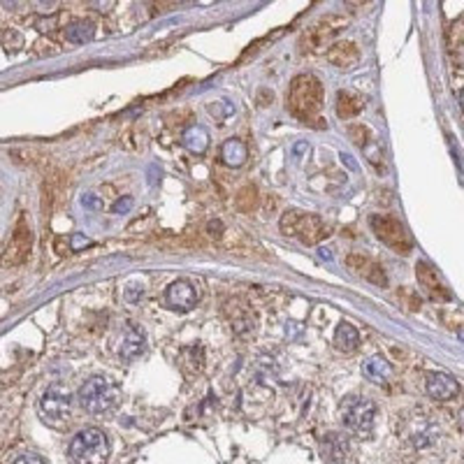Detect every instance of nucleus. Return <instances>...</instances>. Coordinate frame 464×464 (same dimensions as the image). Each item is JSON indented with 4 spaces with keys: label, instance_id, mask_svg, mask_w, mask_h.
<instances>
[{
    "label": "nucleus",
    "instance_id": "6e6552de",
    "mask_svg": "<svg viewBox=\"0 0 464 464\" xmlns=\"http://www.w3.org/2000/svg\"><path fill=\"white\" fill-rule=\"evenodd\" d=\"M70 409H72V395L58 383L47 387L45 395H42V400H40V411L45 418L63 420V418L70 416Z\"/></svg>",
    "mask_w": 464,
    "mask_h": 464
},
{
    "label": "nucleus",
    "instance_id": "bb28decb",
    "mask_svg": "<svg viewBox=\"0 0 464 464\" xmlns=\"http://www.w3.org/2000/svg\"><path fill=\"white\" fill-rule=\"evenodd\" d=\"M132 205H135V200H132L130 196H125V198H121L119 202H114V207H112V214H116V216H121V214H128L130 209H132Z\"/></svg>",
    "mask_w": 464,
    "mask_h": 464
},
{
    "label": "nucleus",
    "instance_id": "cd10ccee",
    "mask_svg": "<svg viewBox=\"0 0 464 464\" xmlns=\"http://www.w3.org/2000/svg\"><path fill=\"white\" fill-rule=\"evenodd\" d=\"M349 135L353 137V142H356L358 147H365L367 145V135H369V130L365 128V125H353V128L349 130Z\"/></svg>",
    "mask_w": 464,
    "mask_h": 464
},
{
    "label": "nucleus",
    "instance_id": "f8f14e48",
    "mask_svg": "<svg viewBox=\"0 0 464 464\" xmlns=\"http://www.w3.org/2000/svg\"><path fill=\"white\" fill-rule=\"evenodd\" d=\"M425 390L432 400L436 402H451L458 397L460 392V383L455 381L451 374H443V371H436V374H429L427 376V383H425Z\"/></svg>",
    "mask_w": 464,
    "mask_h": 464
},
{
    "label": "nucleus",
    "instance_id": "473e14b6",
    "mask_svg": "<svg viewBox=\"0 0 464 464\" xmlns=\"http://www.w3.org/2000/svg\"><path fill=\"white\" fill-rule=\"evenodd\" d=\"M307 151H309V145H307V142H298V145L293 147V156H295V158H300V156H305Z\"/></svg>",
    "mask_w": 464,
    "mask_h": 464
},
{
    "label": "nucleus",
    "instance_id": "4be33fe9",
    "mask_svg": "<svg viewBox=\"0 0 464 464\" xmlns=\"http://www.w3.org/2000/svg\"><path fill=\"white\" fill-rule=\"evenodd\" d=\"M362 374H365L367 378H371V381H376V383H385L387 378L392 376V367H390V362H387L385 358L374 356V358H369L365 362V367H362Z\"/></svg>",
    "mask_w": 464,
    "mask_h": 464
},
{
    "label": "nucleus",
    "instance_id": "aec40b11",
    "mask_svg": "<svg viewBox=\"0 0 464 464\" xmlns=\"http://www.w3.org/2000/svg\"><path fill=\"white\" fill-rule=\"evenodd\" d=\"M181 142L183 147L191 151V154H205L207 147H209V132L202 128V125H191V128H186L183 135H181Z\"/></svg>",
    "mask_w": 464,
    "mask_h": 464
},
{
    "label": "nucleus",
    "instance_id": "c85d7f7f",
    "mask_svg": "<svg viewBox=\"0 0 464 464\" xmlns=\"http://www.w3.org/2000/svg\"><path fill=\"white\" fill-rule=\"evenodd\" d=\"M223 230H225V227H223L221 221H218V218H216V221H209V225H207V232L212 234L214 239H221L223 237Z\"/></svg>",
    "mask_w": 464,
    "mask_h": 464
},
{
    "label": "nucleus",
    "instance_id": "1a4fd4ad",
    "mask_svg": "<svg viewBox=\"0 0 464 464\" xmlns=\"http://www.w3.org/2000/svg\"><path fill=\"white\" fill-rule=\"evenodd\" d=\"M341 30V21H336L334 16H327L316 26H311L305 38H302V52H314V49H320L323 45H327L336 33Z\"/></svg>",
    "mask_w": 464,
    "mask_h": 464
},
{
    "label": "nucleus",
    "instance_id": "20e7f679",
    "mask_svg": "<svg viewBox=\"0 0 464 464\" xmlns=\"http://www.w3.org/2000/svg\"><path fill=\"white\" fill-rule=\"evenodd\" d=\"M109 455V441L103 429L86 427L72 438L70 458L74 462H103Z\"/></svg>",
    "mask_w": 464,
    "mask_h": 464
},
{
    "label": "nucleus",
    "instance_id": "7ed1b4c3",
    "mask_svg": "<svg viewBox=\"0 0 464 464\" xmlns=\"http://www.w3.org/2000/svg\"><path fill=\"white\" fill-rule=\"evenodd\" d=\"M278 227L285 237L300 239L307 247H314L320 239L327 237V227L323 218L316 214H305V212H285L278 221Z\"/></svg>",
    "mask_w": 464,
    "mask_h": 464
},
{
    "label": "nucleus",
    "instance_id": "f03ea898",
    "mask_svg": "<svg viewBox=\"0 0 464 464\" xmlns=\"http://www.w3.org/2000/svg\"><path fill=\"white\" fill-rule=\"evenodd\" d=\"M79 404L81 409L91 413V416H100L116 407V402L121 400V390L114 381H109L105 376H93L79 387Z\"/></svg>",
    "mask_w": 464,
    "mask_h": 464
},
{
    "label": "nucleus",
    "instance_id": "a211bd4d",
    "mask_svg": "<svg viewBox=\"0 0 464 464\" xmlns=\"http://www.w3.org/2000/svg\"><path fill=\"white\" fill-rule=\"evenodd\" d=\"M221 160L227 167H242L249 160V149L242 140H225L221 147Z\"/></svg>",
    "mask_w": 464,
    "mask_h": 464
},
{
    "label": "nucleus",
    "instance_id": "412c9836",
    "mask_svg": "<svg viewBox=\"0 0 464 464\" xmlns=\"http://www.w3.org/2000/svg\"><path fill=\"white\" fill-rule=\"evenodd\" d=\"M334 346L339 349L341 353H353L360 346V332L353 327L351 323H339L334 332Z\"/></svg>",
    "mask_w": 464,
    "mask_h": 464
},
{
    "label": "nucleus",
    "instance_id": "0eeeda50",
    "mask_svg": "<svg viewBox=\"0 0 464 464\" xmlns=\"http://www.w3.org/2000/svg\"><path fill=\"white\" fill-rule=\"evenodd\" d=\"M30 249H33V232L26 223V218L19 216V221L14 225V232L10 242H7V247L3 251V256H0V265L3 267H16L21 263H26L28 256H30Z\"/></svg>",
    "mask_w": 464,
    "mask_h": 464
},
{
    "label": "nucleus",
    "instance_id": "6ab92c4d",
    "mask_svg": "<svg viewBox=\"0 0 464 464\" xmlns=\"http://www.w3.org/2000/svg\"><path fill=\"white\" fill-rule=\"evenodd\" d=\"M349 455V441L341 434H327L320 446V458L327 462H344Z\"/></svg>",
    "mask_w": 464,
    "mask_h": 464
},
{
    "label": "nucleus",
    "instance_id": "72a5a7b5",
    "mask_svg": "<svg viewBox=\"0 0 464 464\" xmlns=\"http://www.w3.org/2000/svg\"><path fill=\"white\" fill-rule=\"evenodd\" d=\"M349 3H351V5H353V7H358V5H360V3H365V0H349Z\"/></svg>",
    "mask_w": 464,
    "mask_h": 464
},
{
    "label": "nucleus",
    "instance_id": "dca6fc26",
    "mask_svg": "<svg viewBox=\"0 0 464 464\" xmlns=\"http://www.w3.org/2000/svg\"><path fill=\"white\" fill-rule=\"evenodd\" d=\"M362 109H365V100H362L360 93L351 91V89H344L336 93V114H339V119H353V116H358Z\"/></svg>",
    "mask_w": 464,
    "mask_h": 464
},
{
    "label": "nucleus",
    "instance_id": "5701e85b",
    "mask_svg": "<svg viewBox=\"0 0 464 464\" xmlns=\"http://www.w3.org/2000/svg\"><path fill=\"white\" fill-rule=\"evenodd\" d=\"M96 35V28L89 21H74L65 28V40L72 42V45H84V42H91Z\"/></svg>",
    "mask_w": 464,
    "mask_h": 464
},
{
    "label": "nucleus",
    "instance_id": "9b49d317",
    "mask_svg": "<svg viewBox=\"0 0 464 464\" xmlns=\"http://www.w3.org/2000/svg\"><path fill=\"white\" fill-rule=\"evenodd\" d=\"M165 300H167V305H170L172 309H176V311H191L193 307L198 305V290L191 281H183V278H179V281L167 285Z\"/></svg>",
    "mask_w": 464,
    "mask_h": 464
},
{
    "label": "nucleus",
    "instance_id": "c756f323",
    "mask_svg": "<svg viewBox=\"0 0 464 464\" xmlns=\"http://www.w3.org/2000/svg\"><path fill=\"white\" fill-rule=\"evenodd\" d=\"M84 247H91V239L84 237V234H74L70 249H72V251H79V249H84Z\"/></svg>",
    "mask_w": 464,
    "mask_h": 464
},
{
    "label": "nucleus",
    "instance_id": "4468645a",
    "mask_svg": "<svg viewBox=\"0 0 464 464\" xmlns=\"http://www.w3.org/2000/svg\"><path fill=\"white\" fill-rule=\"evenodd\" d=\"M349 265H351V269H356L358 274L365 276L367 281L381 285V288H385V285H387V276L383 272V267L378 263H374V260H369L367 256L353 253V256H349Z\"/></svg>",
    "mask_w": 464,
    "mask_h": 464
},
{
    "label": "nucleus",
    "instance_id": "b1692460",
    "mask_svg": "<svg viewBox=\"0 0 464 464\" xmlns=\"http://www.w3.org/2000/svg\"><path fill=\"white\" fill-rule=\"evenodd\" d=\"M258 207V188L256 186H244V188L237 193V209L244 214L253 212V209Z\"/></svg>",
    "mask_w": 464,
    "mask_h": 464
},
{
    "label": "nucleus",
    "instance_id": "7c9ffc66",
    "mask_svg": "<svg viewBox=\"0 0 464 464\" xmlns=\"http://www.w3.org/2000/svg\"><path fill=\"white\" fill-rule=\"evenodd\" d=\"M198 349H200V346H193V356H196V353H198V356H202V351H198ZM181 353H186V356H188V349H183ZM191 362H193V367H191L193 371H200V369H202V358H198V360L193 358Z\"/></svg>",
    "mask_w": 464,
    "mask_h": 464
},
{
    "label": "nucleus",
    "instance_id": "39448f33",
    "mask_svg": "<svg viewBox=\"0 0 464 464\" xmlns=\"http://www.w3.org/2000/svg\"><path fill=\"white\" fill-rule=\"evenodd\" d=\"M369 225H371V230H374L376 237L383 244H387L392 251L402 253V256H407V253L411 251V247H413L411 234L400 218L387 216V214H374L369 218Z\"/></svg>",
    "mask_w": 464,
    "mask_h": 464
},
{
    "label": "nucleus",
    "instance_id": "f257e3e1",
    "mask_svg": "<svg viewBox=\"0 0 464 464\" xmlns=\"http://www.w3.org/2000/svg\"><path fill=\"white\" fill-rule=\"evenodd\" d=\"M323 103H325V91L318 77H314V74H298L293 79L288 93V109L295 119L314 125V128H320L318 121H323L320 119Z\"/></svg>",
    "mask_w": 464,
    "mask_h": 464
},
{
    "label": "nucleus",
    "instance_id": "2f4dec72",
    "mask_svg": "<svg viewBox=\"0 0 464 464\" xmlns=\"http://www.w3.org/2000/svg\"><path fill=\"white\" fill-rule=\"evenodd\" d=\"M16 462L23 464V462H38V464H45V458H40V455L35 453H26V455H21V458H16Z\"/></svg>",
    "mask_w": 464,
    "mask_h": 464
},
{
    "label": "nucleus",
    "instance_id": "ddd939ff",
    "mask_svg": "<svg viewBox=\"0 0 464 464\" xmlns=\"http://www.w3.org/2000/svg\"><path fill=\"white\" fill-rule=\"evenodd\" d=\"M225 314H227V320H230V327L234 330V334L249 336V334L256 332V318H253L251 309L247 305H242L239 300L227 302Z\"/></svg>",
    "mask_w": 464,
    "mask_h": 464
},
{
    "label": "nucleus",
    "instance_id": "a878e982",
    "mask_svg": "<svg viewBox=\"0 0 464 464\" xmlns=\"http://www.w3.org/2000/svg\"><path fill=\"white\" fill-rule=\"evenodd\" d=\"M79 202H81L84 209H89V212H100V209H103V200H100L98 196H93V193H84Z\"/></svg>",
    "mask_w": 464,
    "mask_h": 464
},
{
    "label": "nucleus",
    "instance_id": "2eb2a0df",
    "mask_svg": "<svg viewBox=\"0 0 464 464\" xmlns=\"http://www.w3.org/2000/svg\"><path fill=\"white\" fill-rule=\"evenodd\" d=\"M145 351H147V334H145V330H142V327H130V330L125 332L123 341H121V349H119L121 358L132 362V360H137L140 356H145Z\"/></svg>",
    "mask_w": 464,
    "mask_h": 464
},
{
    "label": "nucleus",
    "instance_id": "423d86ee",
    "mask_svg": "<svg viewBox=\"0 0 464 464\" xmlns=\"http://www.w3.org/2000/svg\"><path fill=\"white\" fill-rule=\"evenodd\" d=\"M376 407L367 397H349L341 407V420L344 425L356 434H369L374 427Z\"/></svg>",
    "mask_w": 464,
    "mask_h": 464
},
{
    "label": "nucleus",
    "instance_id": "f3484780",
    "mask_svg": "<svg viewBox=\"0 0 464 464\" xmlns=\"http://www.w3.org/2000/svg\"><path fill=\"white\" fill-rule=\"evenodd\" d=\"M327 61L336 67H344V70H349L353 67L358 61H360V52L358 47L353 45V42H339V45H334L330 52H327Z\"/></svg>",
    "mask_w": 464,
    "mask_h": 464
},
{
    "label": "nucleus",
    "instance_id": "9d476101",
    "mask_svg": "<svg viewBox=\"0 0 464 464\" xmlns=\"http://www.w3.org/2000/svg\"><path fill=\"white\" fill-rule=\"evenodd\" d=\"M416 276H418V283L423 285L425 293H427L432 300H436V302H448V300H453L448 285L441 281V276L436 274V269H432L427 263H418V265H416Z\"/></svg>",
    "mask_w": 464,
    "mask_h": 464
},
{
    "label": "nucleus",
    "instance_id": "393cba45",
    "mask_svg": "<svg viewBox=\"0 0 464 464\" xmlns=\"http://www.w3.org/2000/svg\"><path fill=\"white\" fill-rule=\"evenodd\" d=\"M207 112L212 114L218 123H225L234 112H237V107H234V103H230V100H216V103L207 105Z\"/></svg>",
    "mask_w": 464,
    "mask_h": 464
}]
</instances>
